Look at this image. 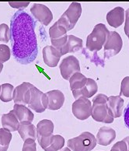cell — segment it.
Segmentation results:
<instances>
[{
	"instance_id": "1",
	"label": "cell",
	"mask_w": 129,
	"mask_h": 151,
	"mask_svg": "<svg viewBox=\"0 0 129 151\" xmlns=\"http://www.w3.org/2000/svg\"><path fill=\"white\" fill-rule=\"evenodd\" d=\"M35 27V19L24 10H18L11 18L12 54L14 59L22 65L33 63L38 54Z\"/></svg>"
},
{
	"instance_id": "2",
	"label": "cell",
	"mask_w": 129,
	"mask_h": 151,
	"mask_svg": "<svg viewBox=\"0 0 129 151\" xmlns=\"http://www.w3.org/2000/svg\"><path fill=\"white\" fill-rule=\"evenodd\" d=\"M108 97L103 93H99L92 99L91 116L96 122L109 124L114 122V117L108 105Z\"/></svg>"
},
{
	"instance_id": "3",
	"label": "cell",
	"mask_w": 129,
	"mask_h": 151,
	"mask_svg": "<svg viewBox=\"0 0 129 151\" xmlns=\"http://www.w3.org/2000/svg\"><path fill=\"white\" fill-rule=\"evenodd\" d=\"M109 32L110 30H108L105 24H97L92 33H90L86 38V49L92 52H97L101 50L107 41Z\"/></svg>"
},
{
	"instance_id": "4",
	"label": "cell",
	"mask_w": 129,
	"mask_h": 151,
	"mask_svg": "<svg viewBox=\"0 0 129 151\" xmlns=\"http://www.w3.org/2000/svg\"><path fill=\"white\" fill-rule=\"evenodd\" d=\"M67 146L72 151H91L97 146V139L91 132H83L69 139Z\"/></svg>"
},
{
	"instance_id": "5",
	"label": "cell",
	"mask_w": 129,
	"mask_h": 151,
	"mask_svg": "<svg viewBox=\"0 0 129 151\" xmlns=\"http://www.w3.org/2000/svg\"><path fill=\"white\" fill-rule=\"evenodd\" d=\"M82 14V6L79 2H72L67 10L59 18L66 27L67 30H72Z\"/></svg>"
},
{
	"instance_id": "6",
	"label": "cell",
	"mask_w": 129,
	"mask_h": 151,
	"mask_svg": "<svg viewBox=\"0 0 129 151\" xmlns=\"http://www.w3.org/2000/svg\"><path fill=\"white\" fill-rule=\"evenodd\" d=\"M28 108L37 113H42L47 108V97L46 93H43L33 84L30 86V101Z\"/></svg>"
},
{
	"instance_id": "7",
	"label": "cell",
	"mask_w": 129,
	"mask_h": 151,
	"mask_svg": "<svg viewBox=\"0 0 129 151\" xmlns=\"http://www.w3.org/2000/svg\"><path fill=\"white\" fill-rule=\"evenodd\" d=\"M123 41L120 35L116 31H110L106 41L104 47V58H110L116 55L122 48Z\"/></svg>"
},
{
	"instance_id": "8",
	"label": "cell",
	"mask_w": 129,
	"mask_h": 151,
	"mask_svg": "<svg viewBox=\"0 0 129 151\" xmlns=\"http://www.w3.org/2000/svg\"><path fill=\"white\" fill-rule=\"evenodd\" d=\"M61 75L65 80H69L71 76L76 73H80V61L74 55H69L63 58L59 65Z\"/></svg>"
},
{
	"instance_id": "9",
	"label": "cell",
	"mask_w": 129,
	"mask_h": 151,
	"mask_svg": "<svg viewBox=\"0 0 129 151\" xmlns=\"http://www.w3.org/2000/svg\"><path fill=\"white\" fill-rule=\"evenodd\" d=\"M72 108L74 116L79 120L83 121L91 116L92 104L88 98L80 97L79 99L75 100Z\"/></svg>"
},
{
	"instance_id": "10",
	"label": "cell",
	"mask_w": 129,
	"mask_h": 151,
	"mask_svg": "<svg viewBox=\"0 0 129 151\" xmlns=\"http://www.w3.org/2000/svg\"><path fill=\"white\" fill-rule=\"evenodd\" d=\"M30 13L33 17L44 26L49 25L53 19V14L45 5L34 3L30 8Z\"/></svg>"
},
{
	"instance_id": "11",
	"label": "cell",
	"mask_w": 129,
	"mask_h": 151,
	"mask_svg": "<svg viewBox=\"0 0 129 151\" xmlns=\"http://www.w3.org/2000/svg\"><path fill=\"white\" fill-rule=\"evenodd\" d=\"M39 144L44 151H58L64 145V139L60 135H53L50 137L37 138Z\"/></svg>"
},
{
	"instance_id": "12",
	"label": "cell",
	"mask_w": 129,
	"mask_h": 151,
	"mask_svg": "<svg viewBox=\"0 0 129 151\" xmlns=\"http://www.w3.org/2000/svg\"><path fill=\"white\" fill-rule=\"evenodd\" d=\"M30 86L31 83L24 82L14 89L13 101L14 104L26 105L30 101Z\"/></svg>"
},
{
	"instance_id": "13",
	"label": "cell",
	"mask_w": 129,
	"mask_h": 151,
	"mask_svg": "<svg viewBox=\"0 0 129 151\" xmlns=\"http://www.w3.org/2000/svg\"><path fill=\"white\" fill-rule=\"evenodd\" d=\"M47 97V109L55 111L60 109L64 103V95L61 91L53 90L46 93Z\"/></svg>"
},
{
	"instance_id": "14",
	"label": "cell",
	"mask_w": 129,
	"mask_h": 151,
	"mask_svg": "<svg viewBox=\"0 0 129 151\" xmlns=\"http://www.w3.org/2000/svg\"><path fill=\"white\" fill-rule=\"evenodd\" d=\"M97 91H98V86L97 82L91 78H87V81L85 86L79 91H72V94L75 100L79 99L80 97L90 98L96 94Z\"/></svg>"
},
{
	"instance_id": "15",
	"label": "cell",
	"mask_w": 129,
	"mask_h": 151,
	"mask_svg": "<svg viewBox=\"0 0 129 151\" xmlns=\"http://www.w3.org/2000/svg\"><path fill=\"white\" fill-rule=\"evenodd\" d=\"M116 138V132L114 129L103 126L99 129L97 135V143L103 147L109 146Z\"/></svg>"
},
{
	"instance_id": "16",
	"label": "cell",
	"mask_w": 129,
	"mask_h": 151,
	"mask_svg": "<svg viewBox=\"0 0 129 151\" xmlns=\"http://www.w3.org/2000/svg\"><path fill=\"white\" fill-rule=\"evenodd\" d=\"M125 11L124 8L117 6L109 11L107 14V21L112 27L118 28L124 23L125 19Z\"/></svg>"
},
{
	"instance_id": "17",
	"label": "cell",
	"mask_w": 129,
	"mask_h": 151,
	"mask_svg": "<svg viewBox=\"0 0 129 151\" xmlns=\"http://www.w3.org/2000/svg\"><path fill=\"white\" fill-rule=\"evenodd\" d=\"M43 59L47 66L55 67L62 57L60 52L52 45H47L43 48Z\"/></svg>"
},
{
	"instance_id": "18",
	"label": "cell",
	"mask_w": 129,
	"mask_h": 151,
	"mask_svg": "<svg viewBox=\"0 0 129 151\" xmlns=\"http://www.w3.org/2000/svg\"><path fill=\"white\" fill-rule=\"evenodd\" d=\"M13 112L19 120V123H32L34 119V114L30 109L25 105L22 104H14Z\"/></svg>"
},
{
	"instance_id": "19",
	"label": "cell",
	"mask_w": 129,
	"mask_h": 151,
	"mask_svg": "<svg viewBox=\"0 0 129 151\" xmlns=\"http://www.w3.org/2000/svg\"><path fill=\"white\" fill-rule=\"evenodd\" d=\"M1 123L3 129L8 130L9 132L18 131L20 125V123L13 110L7 114H2L1 117Z\"/></svg>"
},
{
	"instance_id": "20",
	"label": "cell",
	"mask_w": 129,
	"mask_h": 151,
	"mask_svg": "<svg viewBox=\"0 0 129 151\" xmlns=\"http://www.w3.org/2000/svg\"><path fill=\"white\" fill-rule=\"evenodd\" d=\"M108 105L114 119L121 116L124 108V100L120 95L108 97Z\"/></svg>"
},
{
	"instance_id": "21",
	"label": "cell",
	"mask_w": 129,
	"mask_h": 151,
	"mask_svg": "<svg viewBox=\"0 0 129 151\" xmlns=\"http://www.w3.org/2000/svg\"><path fill=\"white\" fill-rule=\"evenodd\" d=\"M18 132L24 141L28 139H32L34 140H36L37 139V128L32 123H21L18 129Z\"/></svg>"
},
{
	"instance_id": "22",
	"label": "cell",
	"mask_w": 129,
	"mask_h": 151,
	"mask_svg": "<svg viewBox=\"0 0 129 151\" xmlns=\"http://www.w3.org/2000/svg\"><path fill=\"white\" fill-rule=\"evenodd\" d=\"M37 138L41 137H50L53 136L54 123L48 119H43L39 122L37 125Z\"/></svg>"
},
{
	"instance_id": "23",
	"label": "cell",
	"mask_w": 129,
	"mask_h": 151,
	"mask_svg": "<svg viewBox=\"0 0 129 151\" xmlns=\"http://www.w3.org/2000/svg\"><path fill=\"white\" fill-rule=\"evenodd\" d=\"M82 48V40L74 35H68L67 43L64 47V55L68 53H75Z\"/></svg>"
},
{
	"instance_id": "24",
	"label": "cell",
	"mask_w": 129,
	"mask_h": 151,
	"mask_svg": "<svg viewBox=\"0 0 129 151\" xmlns=\"http://www.w3.org/2000/svg\"><path fill=\"white\" fill-rule=\"evenodd\" d=\"M67 32L68 30H67L66 27L64 26L63 22L60 19L57 20L49 29V35L51 40H57V39L62 38L67 35Z\"/></svg>"
},
{
	"instance_id": "25",
	"label": "cell",
	"mask_w": 129,
	"mask_h": 151,
	"mask_svg": "<svg viewBox=\"0 0 129 151\" xmlns=\"http://www.w3.org/2000/svg\"><path fill=\"white\" fill-rule=\"evenodd\" d=\"M87 81V77H86L81 73H76L69 79V85L72 91H79L82 89Z\"/></svg>"
},
{
	"instance_id": "26",
	"label": "cell",
	"mask_w": 129,
	"mask_h": 151,
	"mask_svg": "<svg viewBox=\"0 0 129 151\" xmlns=\"http://www.w3.org/2000/svg\"><path fill=\"white\" fill-rule=\"evenodd\" d=\"M13 92L14 87L9 83H3L1 85L0 92V100L3 102H9L13 100Z\"/></svg>"
},
{
	"instance_id": "27",
	"label": "cell",
	"mask_w": 129,
	"mask_h": 151,
	"mask_svg": "<svg viewBox=\"0 0 129 151\" xmlns=\"http://www.w3.org/2000/svg\"><path fill=\"white\" fill-rule=\"evenodd\" d=\"M12 139V133L3 128L0 129V151H7Z\"/></svg>"
},
{
	"instance_id": "28",
	"label": "cell",
	"mask_w": 129,
	"mask_h": 151,
	"mask_svg": "<svg viewBox=\"0 0 129 151\" xmlns=\"http://www.w3.org/2000/svg\"><path fill=\"white\" fill-rule=\"evenodd\" d=\"M10 40V27L7 24H0V41L7 43Z\"/></svg>"
},
{
	"instance_id": "29",
	"label": "cell",
	"mask_w": 129,
	"mask_h": 151,
	"mask_svg": "<svg viewBox=\"0 0 129 151\" xmlns=\"http://www.w3.org/2000/svg\"><path fill=\"white\" fill-rule=\"evenodd\" d=\"M11 56V51L9 46L0 44V63H3L9 60Z\"/></svg>"
},
{
	"instance_id": "30",
	"label": "cell",
	"mask_w": 129,
	"mask_h": 151,
	"mask_svg": "<svg viewBox=\"0 0 129 151\" xmlns=\"http://www.w3.org/2000/svg\"><path fill=\"white\" fill-rule=\"evenodd\" d=\"M112 148L118 150V151H129V136L124 138L121 141L116 142Z\"/></svg>"
},
{
	"instance_id": "31",
	"label": "cell",
	"mask_w": 129,
	"mask_h": 151,
	"mask_svg": "<svg viewBox=\"0 0 129 151\" xmlns=\"http://www.w3.org/2000/svg\"><path fill=\"white\" fill-rule=\"evenodd\" d=\"M121 95L126 97H129V76L125 77L121 81L120 96Z\"/></svg>"
},
{
	"instance_id": "32",
	"label": "cell",
	"mask_w": 129,
	"mask_h": 151,
	"mask_svg": "<svg viewBox=\"0 0 129 151\" xmlns=\"http://www.w3.org/2000/svg\"><path fill=\"white\" fill-rule=\"evenodd\" d=\"M22 151H37V144L35 140L32 139H28L24 141Z\"/></svg>"
},
{
	"instance_id": "33",
	"label": "cell",
	"mask_w": 129,
	"mask_h": 151,
	"mask_svg": "<svg viewBox=\"0 0 129 151\" xmlns=\"http://www.w3.org/2000/svg\"><path fill=\"white\" fill-rule=\"evenodd\" d=\"M9 5L13 7V8H14V9H19V10H21V9H24V8H26L27 6H28L30 5V2H9Z\"/></svg>"
},
{
	"instance_id": "34",
	"label": "cell",
	"mask_w": 129,
	"mask_h": 151,
	"mask_svg": "<svg viewBox=\"0 0 129 151\" xmlns=\"http://www.w3.org/2000/svg\"><path fill=\"white\" fill-rule=\"evenodd\" d=\"M125 35H129V8L127 9V10L125 11Z\"/></svg>"
},
{
	"instance_id": "35",
	"label": "cell",
	"mask_w": 129,
	"mask_h": 151,
	"mask_svg": "<svg viewBox=\"0 0 129 151\" xmlns=\"http://www.w3.org/2000/svg\"><path fill=\"white\" fill-rule=\"evenodd\" d=\"M124 120H125V124L126 127L129 129V103L124 111Z\"/></svg>"
},
{
	"instance_id": "36",
	"label": "cell",
	"mask_w": 129,
	"mask_h": 151,
	"mask_svg": "<svg viewBox=\"0 0 129 151\" xmlns=\"http://www.w3.org/2000/svg\"><path fill=\"white\" fill-rule=\"evenodd\" d=\"M61 151H72V150L69 149V147H64V148H63V149L61 150Z\"/></svg>"
},
{
	"instance_id": "37",
	"label": "cell",
	"mask_w": 129,
	"mask_h": 151,
	"mask_svg": "<svg viewBox=\"0 0 129 151\" xmlns=\"http://www.w3.org/2000/svg\"><path fill=\"white\" fill-rule=\"evenodd\" d=\"M2 69H3V64H2V63H0V73H2Z\"/></svg>"
},
{
	"instance_id": "38",
	"label": "cell",
	"mask_w": 129,
	"mask_h": 151,
	"mask_svg": "<svg viewBox=\"0 0 129 151\" xmlns=\"http://www.w3.org/2000/svg\"><path fill=\"white\" fill-rule=\"evenodd\" d=\"M110 151H118V150H115V149H113V148H111V150H110Z\"/></svg>"
},
{
	"instance_id": "39",
	"label": "cell",
	"mask_w": 129,
	"mask_h": 151,
	"mask_svg": "<svg viewBox=\"0 0 129 151\" xmlns=\"http://www.w3.org/2000/svg\"><path fill=\"white\" fill-rule=\"evenodd\" d=\"M0 92H1V85H0Z\"/></svg>"
},
{
	"instance_id": "40",
	"label": "cell",
	"mask_w": 129,
	"mask_h": 151,
	"mask_svg": "<svg viewBox=\"0 0 129 151\" xmlns=\"http://www.w3.org/2000/svg\"><path fill=\"white\" fill-rule=\"evenodd\" d=\"M128 39H129V35H128Z\"/></svg>"
}]
</instances>
